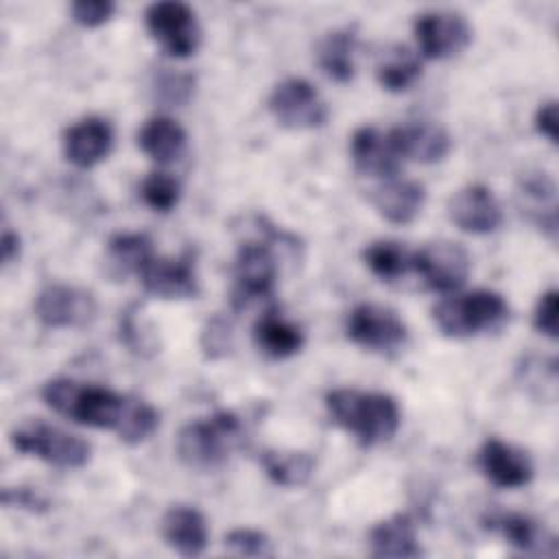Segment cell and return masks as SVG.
I'll return each mask as SVG.
<instances>
[{
    "label": "cell",
    "mask_w": 559,
    "mask_h": 559,
    "mask_svg": "<svg viewBox=\"0 0 559 559\" xmlns=\"http://www.w3.org/2000/svg\"><path fill=\"white\" fill-rule=\"evenodd\" d=\"M325 406L332 421L365 448L389 441L400 428V406L386 393L334 389L325 395Z\"/></svg>",
    "instance_id": "cell-1"
},
{
    "label": "cell",
    "mask_w": 559,
    "mask_h": 559,
    "mask_svg": "<svg viewBox=\"0 0 559 559\" xmlns=\"http://www.w3.org/2000/svg\"><path fill=\"white\" fill-rule=\"evenodd\" d=\"M44 402L59 415L92 428L114 430L118 435L129 411V395H120L105 386L81 384L70 378L48 380L41 389Z\"/></svg>",
    "instance_id": "cell-2"
},
{
    "label": "cell",
    "mask_w": 559,
    "mask_h": 559,
    "mask_svg": "<svg viewBox=\"0 0 559 559\" xmlns=\"http://www.w3.org/2000/svg\"><path fill=\"white\" fill-rule=\"evenodd\" d=\"M432 321L443 336L467 338L498 332L509 321V306L500 293L480 288L435 304Z\"/></svg>",
    "instance_id": "cell-3"
},
{
    "label": "cell",
    "mask_w": 559,
    "mask_h": 559,
    "mask_svg": "<svg viewBox=\"0 0 559 559\" xmlns=\"http://www.w3.org/2000/svg\"><path fill=\"white\" fill-rule=\"evenodd\" d=\"M240 435V419L231 411H218L205 419L186 424L177 435V456L199 472L216 469L225 463Z\"/></svg>",
    "instance_id": "cell-4"
},
{
    "label": "cell",
    "mask_w": 559,
    "mask_h": 559,
    "mask_svg": "<svg viewBox=\"0 0 559 559\" xmlns=\"http://www.w3.org/2000/svg\"><path fill=\"white\" fill-rule=\"evenodd\" d=\"M9 441L17 452L63 469L83 467L92 454V448L85 439L39 419L24 421L13 428Z\"/></svg>",
    "instance_id": "cell-5"
},
{
    "label": "cell",
    "mask_w": 559,
    "mask_h": 559,
    "mask_svg": "<svg viewBox=\"0 0 559 559\" xmlns=\"http://www.w3.org/2000/svg\"><path fill=\"white\" fill-rule=\"evenodd\" d=\"M277 236L280 234L275 229H269V238L247 240L240 245L234 262L231 288V304L236 310L273 293L277 280V260L271 240H275Z\"/></svg>",
    "instance_id": "cell-6"
},
{
    "label": "cell",
    "mask_w": 559,
    "mask_h": 559,
    "mask_svg": "<svg viewBox=\"0 0 559 559\" xmlns=\"http://www.w3.org/2000/svg\"><path fill=\"white\" fill-rule=\"evenodd\" d=\"M144 22L159 48L175 59H186L194 55L201 44V28L197 15L183 2H153L144 13Z\"/></svg>",
    "instance_id": "cell-7"
},
{
    "label": "cell",
    "mask_w": 559,
    "mask_h": 559,
    "mask_svg": "<svg viewBox=\"0 0 559 559\" xmlns=\"http://www.w3.org/2000/svg\"><path fill=\"white\" fill-rule=\"evenodd\" d=\"M269 109L275 120L293 131L317 129L328 120V105L314 85L306 79H284L269 96Z\"/></svg>",
    "instance_id": "cell-8"
},
{
    "label": "cell",
    "mask_w": 559,
    "mask_h": 559,
    "mask_svg": "<svg viewBox=\"0 0 559 559\" xmlns=\"http://www.w3.org/2000/svg\"><path fill=\"white\" fill-rule=\"evenodd\" d=\"M469 266V253L463 245L452 240L428 242L419 251H413V271L430 290H459L467 282Z\"/></svg>",
    "instance_id": "cell-9"
},
{
    "label": "cell",
    "mask_w": 559,
    "mask_h": 559,
    "mask_svg": "<svg viewBox=\"0 0 559 559\" xmlns=\"http://www.w3.org/2000/svg\"><path fill=\"white\" fill-rule=\"evenodd\" d=\"M345 332L352 343L378 354L395 352L406 341L404 321L391 308L376 304L356 306L347 314Z\"/></svg>",
    "instance_id": "cell-10"
},
{
    "label": "cell",
    "mask_w": 559,
    "mask_h": 559,
    "mask_svg": "<svg viewBox=\"0 0 559 559\" xmlns=\"http://www.w3.org/2000/svg\"><path fill=\"white\" fill-rule=\"evenodd\" d=\"M413 31L419 52L426 59H448L472 44L469 22L452 11H426L417 15Z\"/></svg>",
    "instance_id": "cell-11"
},
{
    "label": "cell",
    "mask_w": 559,
    "mask_h": 559,
    "mask_svg": "<svg viewBox=\"0 0 559 559\" xmlns=\"http://www.w3.org/2000/svg\"><path fill=\"white\" fill-rule=\"evenodd\" d=\"M96 297L76 286L50 284L35 299V317L46 328H83L96 317Z\"/></svg>",
    "instance_id": "cell-12"
},
{
    "label": "cell",
    "mask_w": 559,
    "mask_h": 559,
    "mask_svg": "<svg viewBox=\"0 0 559 559\" xmlns=\"http://www.w3.org/2000/svg\"><path fill=\"white\" fill-rule=\"evenodd\" d=\"M138 277L144 290L159 299H192L199 293L194 258L190 251L177 258H159L153 253L138 271Z\"/></svg>",
    "instance_id": "cell-13"
},
{
    "label": "cell",
    "mask_w": 559,
    "mask_h": 559,
    "mask_svg": "<svg viewBox=\"0 0 559 559\" xmlns=\"http://www.w3.org/2000/svg\"><path fill=\"white\" fill-rule=\"evenodd\" d=\"M450 221L467 234H491L502 223V210L493 192L483 183H469L448 201Z\"/></svg>",
    "instance_id": "cell-14"
},
{
    "label": "cell",
    "mask_w": 559,
    "mask_h": 559,
    "mask_svg": "<svg viewBox=\"0 0 559 559\" xmlns=\"http://www.w3.org/2000/svg\"><path fill=\"white\" fill-rule=\"evenodd\" d=\"M389 140L400 159L419 164L441 162L450 153L448 131L430 120H413L389 131Z\"/></svg>",
    "instance_id": "cell-15"
},
{
    "label": "cell",
    "mask_w": 559,
    "mask_h": 559,
    "mask_svg": "<svg viewBox=\"0 0 559 559\" xmlns=\"http://www.w3.org/2000/svg\"><path fill=\"white\" fill-rule=\"evenodd\" d=\"M476 463L483 476L502 489L524 487L533 478V463L528 454L500 439H487L478 450Z\"/></svg>",
    "instance_id": "cell-16"
},
{
    "label": "cell",
    "mask_w": 559,
    "mask_h": 559,
    "mask_svg": "<svg viewBox=\"0 0 559 559\" xmlns=\"http://www.w3.org/2000/svg\"><path fill=\"white\" fill-rule=\"evenodd\" d=\"M114 144L111 124L105 118L87 116L63 133V153L70 164L79 168H92L103 162Z\"/></svg>",
    "instance_id": "cell-17"
},
{
    "label": "cell",
    "mask_w": 559,
    "mask_h": 559,
    "mask_svg": "<svg viewBox=\"0 0 559 559\" xmlns=\"http://www.w3.org/2000/svg\"><path fill=\"white\" fill-rule=\"evenodd\" d=\"M349 153L354 168L367 177L391 179L402 164L389 140V133H380L376 127L356 129L352 135Z\"/></svg>",
    "instance_id": "cell-18"
},
{
    "label": "cell",
    "mask_w": 559,
    "mask_h": 559,
    "mask_svg": "<svg viewBox=\"0 0 559 559\" xmlns=\"http://www.w3.org/2000/svg\"><path fill=\"white\" fill-rule=\"evenodd\" d=\"M162 537L181 557H197L207 546V522L190 504H173L162 518Z\"/></svg>",
    "instance_id": "cell-19"
},
{
    "label": "cell",
    "mask_w": 559,
    "mask_h": 559,
    "mask_svg": "<svg viewBox=\"0 0 559 559\" xmlns=\"http://www.w3.org/2000/svg\"><path fill=\"white\" fill-rule=\"evenodd\" d=\"M485 526L500 533L511 546L524 552H537V555H555L557 544L555 535L546 531L544 524L533 520L524 513H489L485 520Z\"/></svg>",
    "instance_id": "cell-20"
},
{
    "label": "cell",
    "mask_w": 559,
    "mask_h": 559,
    "mask_svg": "<svg viewBox=\"0 0 559 559\" xmlns=\"http://www.w3.org/2000/svg\"><path fill=\"white\" fill-rule=\"evenodd\" d=\"M424 201H426L424 186L408 179L391 177L371 192L373 207L384 221L393 225L411 223L421 212Z\"/></svg>",
    "instance_id": "cell-21"
},
{
    "label": "cell",
    "mask_w": 559,
    "mask_h": 559,
    "mask_svg": "<svg viewBox=\"0 0 559 559\" xmlns=\"http://www.w3.org/2000/svg\"><path fill=\"white\" fill-rule=\"evenodd\" d=\"M253 338L260 352L269 358L284 360L304 347V332L297 323L282 317L277 310H266L253 325Z\"/></svg>",
    "instance_id": "cell-22"
},
{
    "label": "cell",
    "mask_w": 559,
    "mask_h": 559,
    "mask_svg": "<svg viewBox=\"0 0 559 559\" xmlns=\"http://www.w3.org/2000/svg\"><path fill=\"white\" fill-rule=\"evenodd\" d=\"M369 546L373 557L408 559L421 555L415 522L406 513H397L378 522L369 533Z\"/></svg>",
    "instance_id": "cell-23"
},
{
    "label": "cell",
    "mask_w": 559,
    "mask_h": 559,
    "mask_svg": "<svg viewBox=\"0 0 559 559\" xmlns=\"http://www.w3.org/2000/svg\"><path fill=\"white\" fill-rule=\"evenodd\" d=\"M138 146L153 162L168 164L175 162L186 148V131L177 120L168 116H155L140 129Z\"/></svg>",
    "instance_id": "cell-24"
},
{
    "label": "cell",
    "mask_w": 559,
    "mask_h": 559,
    "mask_svg": "<svg viewBox=\"0 0 559 559\" xmlns=\"http://www.w3.org/2000/svg\"><path fill=\"white\" fill-rule=\"evenodd\" d=\"M260 463L280 487H301L314 472V456L304 450H264Z\"/></svg>",
    "instance_id": "cell-25"
},
{
    "label": "cell",
    "mask_w": 559,
    "mask_h": 559,
    "mask_svg": "<svg viewBox=\"0 0 559 559\" xmlns=\"http://www.w3.org/2000/svg\"><path fill=\"white\" fill-rule=\"evenodd\" d=\"M354 50H356V35L352 28H338L328 33L319 44V66L321 70L336 83L352 81L356 66H354Z\"/></svg>",
    "instance_id": "cell-26"
},
{
    "label": "cell",
    "mask_w": 559,
    "mask_h": 559,
    "mask_svg": "<svg viewBox=\"0 0 559 559\" xmlns=\"http://www.w3.org/2000/svg\"><path fill=\"white\" fill-rule=\"evenodd\" d=\"M419 76L421 63L406 46L389 48L376 66V79L386 92H406L417 83Z\"/></svg>",
    "instance_id": "cell-27"
},
{
    "label": "cell",
    "mask_w": 559,
    "mask_h": 559,
    "mask_svg": "<svg viewBox=\"0 0 559 559\" xmlns=\"http://www.w3.org/2000/svg\"><path fill=\"white\" fill-rule=\"evenodd\" d=\"M362 260L373 275L393 282L413 271V251L395 240H376L362 251Z\"/></svg>",
    "instance_id": "cell-28"
},
{
    "label": "cell",
    "mask_w": 559,
    "mask_h": 559,
    "mask_svg": "<svg viewBox=\"0 0 559 559\" xmlns=\"http://www.w3.org/2000/svg\"><path fill=\"white\" fill-rule=\"evenodd\" d=\"M151 255L153 247L148 236L144 234H116L107 242V262L114 275H138V271Z\"/></svg>",
    "instance_id": "cell-29"
},
{
    "label": "cell",
    "mask_w": 559,
    "mask_h": 559,
    "mask_svg": "<svg viewBox=\"0 0 559 559\" xmlns=\"http://www.w3.org/2000/svg\"><path fill=\"white\" fill-rule=\"evenodd\" d=\"M157 426H159V413L148 402L131 397L129 411L118 430V439L129 445H138L146 441L157 430Z\"/></svg>",
    "instance_id": "cell-30"
},
{
    "label": "cell",
    "mask_w": 559,
    "mask_h": 559,
    "mask_svg": "<svg viewBox=\"0 0 559 559\" xmlns=\"http://www.w3.org/2000/svg\"><path fill=\"white\" fill-rule=\"evenodd\" d=\"M142 201L155 212H170L181 197L179 181L168 173H151L140 186Z\"/></svg>",
    "instance_id": "cell-31"
},
{
    "label": "cell",
    "mask_w": 559,
    "mask_h": 559,
    "mask_svg": "<svg viewBox=\"0 0 559 559\" xmlns=\"http://www.w3.org/2000/svg\"><path fill=\"white\" fill-rule=\"evenodd\" d=\"M225 548L240 557H271L273 544L266 533L255 528H234L225 535Z\"/></svg>",
    "instance_id": "cell-32"
},
{
    "label": "cell",
    "mask_w": 559,
    "mask_h": 559,
    "mask_svg": "<svg viewBox=\"0 0 559 559\" xmlns=\"http://www.w3.org/2000/svg\"><path fill=\"white\" fill-rule=\"evenodd\" d=\"M201 349L205 358L216 360L229 354L231 349V325L223 317H212L201 330Z\"/></svg>",
    "instance_id": "cell-33"
},
{
    "label": "cell",
    "mask_w": 559,
    "mask_h": 559,
    "mask_svg": "<svg viewBox=\"0 0 559 559\" xmlns=\"http://www.w3.org/2000/svg\"><path fill=\"white\" fill-rule=\"evenodd\" d=\"M114 11H116V4L109 0H79V2H72L70 7L74 22L87 28L105 24Z\"/></svg>",
    "instance_id": "cell-34"
},
{
    "label": "cell",
    "mask_w": 559,
    "mask_h": 559,
    "mask_svg": "<svg viewBox=\"0 0 559 559\" xmlns=\"http://www.w3.org/2000/svg\"><path fill=\"white\" fill-rule=\"evenodd\" d=\"M557 312H559V295L555 288H550L539 297L535 306V314H533L535 330L548 338H557Z\"/></svg>",
    "instance_id": "cell-35"
},
{
    "label": "cell",
    "mask_w": 559,
    "mask_h": 559,
    "mask_svg": "<svg viewBox=\"0 0 559 559\" xmlns=\"http://www.w3.org/2000/svg\"><path fill=\"white\" fill-rule=\"evenodd\" d=\"M2 504L26 509L31 513H44L50 509V502L35 489L28 487H4L2 489Z\"/></svg>",
    "instance_id": "cell-36"
},
{
    "label": "cell",
    "mask_w": 559,
    "mask_h": 559,
    "mask_svg": "<svg viewBox=\"0 0 559 559\" xmlns=\"http://www.w3.org/2000/svg\"><path fill=\"white\" fill-rule=\"evenodd\" d=\"M120 338L138 354H144V349H151V334L142 330V323L138 319V312L127 310L120 321Z\"/></svg>",
    "instance_id": "cell-37"
},
{
    "label": "cell",
    "mask_w": 559,
    "mask_h": 559,
    "mask_svg": "<svg viewBox=\"0 0 559 559\" xmlns=\"http://www.w3.org/2000/svg\"><path fill=\"white\" fill-rule=\"evenodd\" d=\"M535 129L539 135L557 144V103L548 100L544 103L535 114Z\"/></svg>",
    "instance_id": "cell-38"
},
{
    "label": "cell",
    "mask_w": 559,
    "mask_h": 559,
    "mask_svg": "<svg viewBox=\"0 0 559 559\" xmlns=\"http://www.w3.org/2000/svg\"><path fill=\"white\" fill-rule=\"evenodd\" d=\"M0 251H2V262L4 264H11L13 260H17V255H20V236L11 229H4L2 238H0Z\"/></svg>",
    "instance_id": "cell-39"
}]
</instances>
